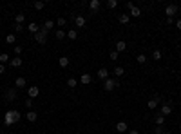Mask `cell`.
<instances>
[{"label": "cell", "instance_id": "11", "mask_svg": "<svg viewBox=\"0 0 181 134\" xmlns=\"http://www.w3.org/2000/svg\"><path fill=\"white\" fill-rule=\"evenodd\" d=\"M85 16H82V15H74V24H76V27H83L85 26Z\"/></svg>", "mask_w": 181, "mask_h": 134}, {"label": "cell", "instance_id": "1", "mask_svg": "<svg viewBox=\"0 0 181 134\" xmlns=\"http://www.w3.org/2000/svg\"><path fill=\"white\" fill-rule=\"evenodd\" d=\"M20 118H22V114H20L18 111L11 109V111H7L6 114H4V125L6 127H11V125H15V123L20 121Z\"/></svg>", "mask_w": 181, "mask_h": 134}, {"label": "cell", "instance_id": "31", "mask_svg": "<svg viewBox=\"0 0 181 134\" xmlns=\"http://www.w3.org/2000/svg\"><path fill=\"white\" fill-rule=\"evenodd\" d=\"M33 7L36 9V11H40V9H44V7H45V2H40V0H38V2H35V4H33Z\"/></svg>", "mask_w": 181, "mask_h": 134}, {"label": "cell", "instance_id": "21", "mask_svg": "<svg viewBox=\"0 0 181 134\" xmlns=\"http://www.w3.org/2000/svg\"><path fill=\"white\" fill-rule=\"evenodd\" d=\"M22 64H24V62H22V58H20V56L11 58V62H9V65H11V67H20Z\"/></svg>", "mask_w": 181, "mask_h": 134}, {"label": "cell", "instance_id": "29", "mask_svg": "<svg viewBox=\"0 0 181 134\" xmlns=\"http://www.w3.org/2000/svg\"><path fill=\"white\" fill-rule=\"evenodd\" d=\"M24 20H26V15H24V13H18V15L15 16V22H16V24H22Z\"/></svg>", "mask_w": 181, "mask_h": 134}, {"label": "cell", "instance_id": "33", "mask_svg": "<svg viewBox=\"0 0 181 134\" xmlns=\"http://www.w3.org/2000/svg\"><path fill=\"white\" fill-rule=\"evenodd\" d=\"M67 85H69V87H76V85H78V80H76V78H69V80H67Z\"/></svg>", "mask_w": 181, "mask_h": 134}, {"label": "cell", "instance_id": "40", "mask_svg": "<svg viewBox=\"0 0 181 134\" xmlns=\"http://www.w3.org/2000/svg\"><path fill=\"white\" fill-rule=\"evenodd\" d=\"M154 132H156V134H163L165 130H163V127H156V130H154Z\"/></svg>", "mask_w": 181, "mask_h": 134}, {"label": "cell", "instance_id": "27", "mask_svg": "<svg viewBox=\"0 0 181 134\" xmlns=\"http://www.w3.org/2000/svg\"><path fill=\"white\" fill-rule=\"evenodd\" d=\"M114 74L118 76V78H120V76H123V74H125V69H123V67H120V65H118V67H114Z\"/></svg>", "mask_w": 181, "mask_h": 134}, {"label": "cell", "instance_id": "6", "mask_svg": "<svg viewBox=\"0 0 181 134\" xmlns=\"http://www.w3.org/2000/svg\"><path fill=\"white\" fill-rule=\"evenodd\" d=\"M165 15H167V18H174V15H177V6L176 4H168L165 7Z\"/></svg>", "mask_w": 181, "mask_h": 134}, {"label": "cell", "instance_id": "19", "mask_svg": "<svg viewBox=\"0 0 181 134\" xmlns=\"http://www.w3.org/2000/svg\"><path fill=\"white\" fill-rule=\"evenodd\" d=\"M36 118H38V114H36L35 111H27V114H26V120H27V121L33 123V121H36Z\"/></svg>", "mask_w": 181, "mask_h": 134}, {"label": "cell", "instance_id": "30", "mask_svg": "<svg viewBox=\"0 0 181 134\" xmlns=\"http://www.w3.org/2000/svg\"><path fill=\"white\" fill-rule=\"evenodd\" d=\"M163 123H165V116H161V114H158V116H156V125H158V127H161Z\"/></svg>", "mask_w": 181, "mask_h": 134}, {"label": "cell", "instance_id": "25", "mask_svg": "<svg viewBox=\"0 0 181 134\" xmlns=\"http://www.w3.org/2000/svg\"><path fill=\"white\" fill-rule=\"evenodd\" d=\"M161 51H159V49H154L152 51V60H156V62H159V60H161Z\"/></svg>", "mask_w": 181, "mask_h": 134}, {"label": "cell", "instance_id": "18", "mask_svg": "<svg viewBox=\"0 0 181 134\" xmlns=\"http://www.w3.org/2000/svg\"><path fill=\"white\" fill-rule=\"evenodd\" d=\"M91 82H92V78H91V74H87V73L80 76V84H83V85H89Z\"/></svg>", "mask_w": 181, "mask_h": 134}, {"label": "cell", "instance_id": "41", "mask_svg": "<svg viewBox=\"0 0 181 134\" xmlns=\"http://www.w3.org/2000/svg\"><path fill=\"white\" fill-rule=\"evenodd\" d=\"M4 73H6V65L0 64V74H4Z\"/></svg>", "mask_w": 181, "mask_h": 134}, {"label": "cell", "instance_id": "12", "mask_svg": "<svg viewBox=\"0 0 181 134\" xmlns=\"http://www.w3.org/2000/svg\"><path fill=\"white\" fill-rule=\"evenodd\" d=\"M27 31H29V33H31V35H33V36H35V35L38 33V31H40V26H38L36 22H31V24L27 26Z\"/></svg>", "mask_w": 181, "mask_h": 134}, {"label": "cell", "instance_id": "35", "mask_svg": "<svg viewBox=\"0 0 181 134\" xmlns=\"http://www.w3.org/2000/svg\"><path fill=\"white\" fill-rule=\"evenodd\" d=\"M116 6H118V0H107V7L109 9H114Z\"/></svg>", "mask_w": 181, "mask_h": 134}, {"label": "cell", "instance_id": "45", "mask_svg": "<svg viewBox=\"0 0 181 134\" xmlns=\"http://www.w3.org/2000/svg\"><path fill=\"white\" fill-rule=\"evenodd\" d=\"M0 26H2V20H0Z\"/></svg>", "mask_w": 181, "mask_h": 134}, {"label": "cell", "instance_id": "7", "mask_svg": "<svg viewBox=\"0 0 181 134\" xmlns=\"http://www.w3.org/2000/svg\"><path fill=\"white\" fill-rule=\"evenodd\" d=\"M170 112H172V104H170V101H163V104H161V112H159V114H161V116H168Z\"/></svg>", "mask_w": 181, "mask_h": 134}, {"label": "cell", "instance_id": "13", "mask_svg": "<svg viewBox=\"0 0 181 134\" xmlns=\"http://www.w3.org/2000/svg\"><path fill=\"white\" fill-rule=\"evenodd\" d=\"M100 6H102V2H100V0H91L89 9H91L92 13H96V11H100Z\"/></svg>", "mask_w": 181, "mask_h": 134}, {"label": "cell", "instance_id": "8", "mask_svg": "<svg viewBox=\"0 0 181 134\" xmlns=\"http://www.w3.org/2000/svg\"><path fill=\"white\" fill-rule=\"evenodd\" d=\"M38 94H40V87L33 85V87H29V89H27V98H31V100H35V98H36Z\"/></svg>", "mask_w": 181, "mask_h": 134}, {"label": "cell", "instance_id": "9", "mask_svg": "<svg viewBox=\"0 0 181 134\" xmlns=\"http://www.w3.org/2000/svg\"><path fill=\"white\" fill-rule=\"evenodd\" d=\"M96 76H98L100 80H103V82H105V80L109 78V69H107V67H100V69H98V73H96Z\"/></svg>", "mask_w": 181, "mask_h": 134}, {"label": "cell", "instance_id": "20", "mask_svg": "<svg viewBox=\"0 0 181 134\" xmlns=\"http://www.w3.org/2000/svg\"><path fill=\"white\" fill-rule=\"evenodd\" d=\"M116 130H118V132H127L129 127H127L125 121H118V123H116Z\"/></svg>", "mask_w": 181, "mask_h": 134}, {"label": "cell", "instance_id": "14", "mask_svg": "<svg viewBox=\"0 0 181 134\" xmlns=\"http://www.w3.org/2000/svg\"><path fill=\"white\" fill-rule=\"evenodd\" d=\"M26 84H27V80H26L24 76H18V78L15 80V87H16V89H22V87H26Z\"/></svg>", "mask_w": 181, "mask_h": 134}, {"label": "cell", "instance_id": "28", "mask_svg": "<svg viewBox=\"0 0 181 134\" xmlns=\"http://www.w3.org/2000/svg\"><path fill=\"white\" fill-rule=\"evenodd\" d=\"M136 62H138V64H145V62H147V55H143V53H140V55H138V56H136Z\"/></svg>", "mask_w": 181, "mask_h": 134}, {"label": "cell", "instance_id": "16", "mask_svg": "<svg viewBox=\"0 0 181 134\" xmlns=\"http://www.w3.org/2000/svg\"><path fill=\"white\" fill-rule=\"evenodd\" d=\"M53 27H55V22H53V20H45V24L42 26L40 29H42V31H45V33H49V31H51Z\"/></svg>", "mask_w": 181, "mask_h": 134}, {"label": "cell", "instance_id": "5", "mask_svg": "<svg viewBox=\"0 0 181 134\" xmlns=\"http://www.w3.org/2000/svg\"><path fill=\"white\" fill-rule=\"evenodd\" d=\"M4 96H6V100H7V101H15V100H16V96H18V89H16V87L7 89Z\"/></svg>", "mask_w": 181, "mask_h": 134}, {"label": "cell", "instance_id": "10", "mask_svg": "<svg viewBox=\"0 0 181 134\" xmlns=\"http://www.w3.org/2000/svg\"><path fill=\"white\" fill-rule=\"evenodd\" d=\"M159 101H161V98H159V96L156 94L152 100H148V109H156V107L159 105ZM161 104H163V101H161Z\"/></svg>", "mask_w": 181, "mask_h": 134}, {"label": "cell", "instance_id": "42", "mask_svg": "<svg viewBox=\"0 0 181 134\" xmlns=\"http://www.w3.org/2000/svg\"><path fill=\"white\" fill-rule=\"evenodd\" d=\"M127 134H140V130H127Z\"/></svg>", "mask_w": 181, "mask_h": 134}, {"label": "cell", "instance_id": "4", "mask_svg": "<svg viewBox=\"0 0 181 134\" xmlns=\"http://www.w3.org/2000/svg\"><path fill=\"white\" fill-rule=\"evenodd\" d=\"M116 87H118V80H114V78H107V80H105V84H103V89L107 91V92L114 91Z\"/></svg>", "mask_w": 181, "mask_h": 134}, {"label": "cell", "instance_id": "39", "mask_svg": "<svg viewBox=\"0 0 181 134\" xmlns=\"http://www.w3.org/2000/svg\"><path fill=\"white\" fill-rule=\"evenodd\" d=\"M15 31H16V33H22V31H24V26H22V24H15Z\"/></svg>", "mask_w": 181, "mask_h": 134}, {"label": "cell", "instance_id": "34", "mask_svg": "<svg viewBox=\"0 0 181 134\" xmlns=\"http://www.w3.org/2000/svg\"><path fill=\"white\" fill-rule=\"evenodd\" d=\"M24 105L29 109V111H33V100L31 98H26V101H24Z\"/></svg>", "mask_w": 181, "mask_h": 134}, {"label": "cell", "instance_id": "22", "mask_svg": "<svg viewBox=\"0 0 181 134\" xmlns=\"http://www.w3.org/2000/svg\"><path fill=\"white\" fill-rule=\"evenodd\" d=\"M118 20H120V24L127 26V24L131 22V16H129V15H118Z\"/></svg>", "mask_w": 181, "mask_h": 134}, {"label": "cell", "instance_id": "23", "mask_svg": "<svg viewBox=\"0 0 181 134\" xmlns=\"http://www.w3.org/2000/svg\"><path fill=\"white\" fill-rule=\"evenodd\" d=\"M55 36H56V40H63V38L67 36V33H65L63 29H56V31H55Z\"/></svg>", "mask_w": 181, "mask_h": 134}, {"label": "cell", "instance_id": "36", "mask_svg": "<svg viewBox=\"0 0 181 134\" xmlns=\"http://www.w3.org/2000/svg\"><path fill=\"white\" fill-rule=\"evenodd\" d=\"M13 51H15V55H16V56H20L24 49H22V45H15V49H13Z\"/></svg>", "mask_w": 181, "mask_h": 134}, {"label": "cell", "instance_id": "17", "mask_svg": "<svg viewBox=\"0 0 181 134\" xmlns=\"http://www.w3.org/2000/svg\"><path fill=\"white\" fill-rule=\"evenodd\" d=\"M69 64H71V60H69L67 56H62V58L58 60V65H60L62 69H65V67H69Z\"/></svg>", "mask_w": 181, "mask_h": 134}, {"label": "cell", "instance_id": "3", "mask_svg": "<svg viewBox=\"0 0 181 134\" xmlns=\"http://www.w3.org/2000/svg\"><path fill=\"white\" fill-rule=\"evenodd\" d=\"M33 38H35V42H36V44H40V45L47 44V33H45V31H42V29L38 31V33H36Z\"/></svg>", "mask_w": 181, "mask_h": 134}, {"label": "cell", "instance_id": "15", "mask_svg": "<svg viewBox=\"0 0 181 134\" xmlns=\"http://www.w3.org/2000/svg\"><path fill=\"white\" fill-rule=\"evenodd\" d=\"M127 49V42H123V40H120V42H116V53H123V51Z\"/></svg>", "mask_w": 181, "mask_h": 134}, {"label": "cell", "instance_id": "44", "mask_svg": "<svg viewBox=\"0 0 181 134\" xmlns=\"http://www.w3.org/2000/svg\"><path fill=\"white\" fill-rule=\"evenodd\" d=\"M163 134H172V132H168V130H165V132H163Z\"/></svg>", "mask_w": 181, "mask_h": 134}, {"label": "cell", "instance_id": "32", "mask_svg": "<svg viewBox=\"0 0 181 134\" xmlns=\"http://www.w3.org/2000/svg\"><path fill=\"white\" fill-rule=\"evenodd\" d=\"M6 42H7V44H15V42H16V36H15L13 33L7 35V36H6Z\"/></svg>", "mask_w": 181, "mask_h": 134}, {"label": "cell", "instance_id": "24", "mask_svg": "<svg viewBox=\"0 0 181 134\" xmlns=\"http://www.w3.org/2000/svg\"><path fill=\"white\" fill-rule=\"evenodd\" d=\"M76 36H78V31L76 29H69L67 31V38L69 40H76Z\"/></svg>", "mask_w": 181, "mask_h": 134}, {"label": "cell", "instance_id": "38", "mask_svg": "<svg viewBox=\"0 0 181 134\" xmlns=\"http://www.w3.org/2000/svg\"><path fill=\"white\" fill-rule=\"evenodd\" d=\"M118 56H120V53H116V51H111V55H109L111 60H118Z\"/></svg>", "mask_w": 181, "mask_h": 134}, {"label": "cell", "instance_id": "2", "mask_svg": "<svg viewBox=\"0 0 181 134\" xmlns=\"http://www.w3.org/2000/svg\"><path fill=\"white\" fill-rule=\"evenodd\" d=\"M127 9H129V16H134V18H138V16H141V9L138 7V6H134L132 2H127Z\"/></svg>", "mask_w": 181, "mask_h": 134}, {"label": "cell", "instance_id": "43", "mask_svg": "<svg viewBox=\"0 0 181 134\" xmlns=\"http://www.w3.org/2000/svg\"><path fill=\"white\" fill-rule=\"evenodd\" d=\"M176 27H177V29H179V31H181V18H179V20H177V24H176Z\"/></svg>", "mask_w": 181, "mask_h": 134}, {"label": "cell", "instance_id": "37", "mask_svg": "<svg viewBox=\"0 0 181 134\" xmlns=\"http://www.w3.org/2000/svg\"><path fill=\"white\" fill-rule=\"evenodd\" d=\"M56 24H58V26H60V29H62L63 26H65V18H63V16H60V18L56 20Z\"/></svg>", "mask_w": 181, "mask_h": 134}, {"label": "cell", "instance_id": "26", "mask_svg": "<svg viewBox=\"0 0 181 134\" xmlns=\"http://www.w3.org/2000/svg\"><path fill=\"white\" fill-rule=\"evenodd\" d=\"M7 62H11V58H9V55L7 53H2V55H0V64H7Z\"/></svg>", "mask_w": 181, "mask_h": 134}]
</instances>
